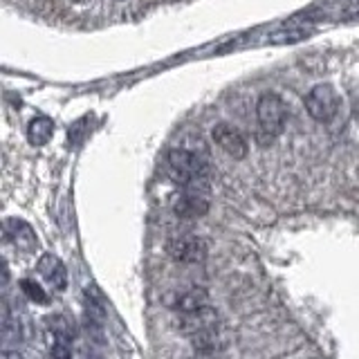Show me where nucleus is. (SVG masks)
<instances>
[{"label":"nucleus","mask_w":359,"mask_h":359,"mask_svg":"<svg viewBox=\"0 0 359 359\" xmlns=\"http://www.w3.org/2000/svg\"><path fill=\"white\" fill-rule=\"evenodd\" d=\"M166 166L177 182L187 187V191H198V194L207 191L209 164L194 151L171 149L166 155Z\"/></svg>","instance_id":"1"},{"label":"nucleus","mask_w":359,"mask_h":359,"mask_svg":"<svg viewBox=\"0 0 359 359\" xmlns=\"http://www.w3.org/2000/svg\"><path fill=\"white\" fill-rule=\"evenodd\" d=\"M256 119H258V142L263 146L272 144L285 128L287 121V106L276 93H263L256 104Z\"/></svg>","instance_id":"2"},{"label":"nucleus","mask_w":359,"mask_h":359,"mask_svg":"<svg viewBox=\"0 0 359 359\" xmlns=\"http://www.w3.org/2000/svg\"><path fill=\"white\" fill-rule=\"evenodd\" d=\"M303 104H306L308 115L314 121L330 123L337 117V112H339L341 97L334 90V86H330V83H317L306 95V101H303Z\"/></svg>","instance_id":"3"},{"label":"nucleus","mask_w":359,"mask_h":359,"mask_svg":"<svg viewBox=\"0 0 359 359\" xmlns=\"http://www.w3.org/2000/svg\"><path fill=\"white\" fill-rule=\"evenodd\" d=\"M166 252L177 263L198 265V263H205V258H207V243L194 233H182V236L168 238Z\"/></svg>","instance_id":"4"},{"label":"nucleus","mask_w":359,"mask_h":359,"mask_svg":"<svg viewBox=\"0 0 359 359\" xmlns=\"http://www.w3.org/2000/svg\"><path fill=\"white\" fill-rule=\"evenodd\" d=\"M211 137L224 153L233 157V160H243V157H247V153H250L245 135L236 126H231V123H224V121L216 123V126L211 128Z\"/></svg>","instance_id":"5"},{"label":"nucleus","mask_w":359,"mask_h":359,"mask_svg":"<svg viewBox=\"0 0 359 359\" xmlns=\"http://www.w3.org/2000/svg\"><path fill=\"white\" fill-rule=\"evenodd\" d=\"M218 325H220V314L216 308H211V306H205V308L194 310V312H182L177 319V328L182 330L187 337H194V334H200L205 330L218 328Z\"/></svg>","instance_id":"6"},{"label":"nucleus","mask_w":359,"mask_h":359,"mask_svg":"<svg viewBox=\"0 0 359 359\" xmlns=\"http://www.w3.org/2000/svg\"><path fill=\"white\" fill-rule=\"evenodd\" d=\"M173 211L180 218H202L209 211V200L205 194H198V191H184L182 196L175 200Z\"/></svg>","instance_id":"7"},{"label":"nucleus","mask_w":359,"mask_h":359,"mask_svg":"<svg viewBox=\"0 0 359 359\" xmlns=\"http://www.w3.org/2000/svg\"><path fill=\"white\" fill-rule=\"evenodd\" d=\"M5 236L16 247H20V250H25V252H32L34 247H36V233L32 231V227L27 222H22L18 218H9L5 222Z\"/></svg>","instance_id":"8"},{"label":"nucleus","mask_w":359,"mask_h":359,"mask_svg":"<svg viewBox=\"0 0 359 359\" xmlns=\"http://www.w3.org/2000/svg\"><path fill=\"white\" fill-rule=\"evenodd\" d=\"M39 272H41V276H43L45 280H48V283H50L56 292L65 290V285H67V272H65L63 263H61L56 256L45 254V256L41 258V263H39Z\"/></svg>","instance_id":"9"},{"label":"nucleus","mask_w":359,"mask_h":359,"mask_svg":"<svg viewBox=\"0 0 359 359\" xmlns=\"http://www.w3.org/2000/svg\"><path fill=\"white\" fill-rule=\"evenodd\" d=\"M312 32H314L312 25H303V22H285V25H280L278 29H274L272 34H269L267 41L269 43H276V45L299 43L303 39H308Z\"/></svg>","instance_id":"10"},{"label":"nucleus","mask_w":359,"mask_h":359,"mask_svg":"<svg viewBox=\"0 0 359 359\" xmlns=\"http://www.w3.org/2000/svg\"><path fill=\"white\" fill-rule=\"evenodd\" d=\"M207 299H209V292L205 287H189L184 290L182 294L177 297V301L173 303V308L182 314V312H194L207 306Z\"/></svg>","instance_id":"11"},{"label":"nucleus","mask_w":359,"mask_h":359,"mask_svg":"<svg viewBox=\"0 0 359 359\" xmlns=\"http://www.w3.org/2000/svg\"><path fill=\"white\" fill-rule=\"evenodd\" d=\"M54 135V121L45 115H39L29 121L27 126V140L32 146H45Z\"/></svg>","instance_id":"12"},{"label":"nucleus","mask_w":359,"mask_h":359,"mask_svg":"<svg viewBox=\"0 0 359 359\" xmlns=\"http://www.w3.org/2000/svg\"><path fill=\"white\" fill-rule=\"evenodd\" d=\"M191 344H194L196 351L200 353H211V351H218V348L222 346V334L218 328H211V330H205L200 334H194L189 337Z\"/></svg>","instance_id":"13"},{"label":"nucleus","mask_w":359,"mask_h":359,"mask_svg":"<svg viewBox=\"0 0 359 359\" xmlns=\"http://www.w3.org/2000/svg\"><path fill=\"white\" fill-rule=\"evenodd\" d=\"M20 287H22V292L34 301V303H48V294H45V290L36 283V280H29V278H25L20 283Z\"/></svg>","instance_id":"14"},{"label":"nucleus","mask_w":359,"mask_h":359,"mask_svg":"<svg viewBox=\"0 0 359 359\" xmlns=\"http://www.w3.org/2000/svg\"><path fill=\"white\" fill-rule=\"evenodd\" d=\"M52 359H72V351H70V341L65 339H56L52 346Z\"/></svg>","instance_id":"15"},{"label":"nucleus","mask_w":359,"mask_h":359,"mask_svg":"<svg viewBox=\"0 0 359 359\" xmlns=\"http://www.w3.org/2000/svg\"><path fill=\"white\" fill-rule=\"evenodd\" d=\"M3 359H25V357H22V355H18V353L5 351V353H3Z\"/></svg>","instance_id":"16"},{"label":"nucleus","mask_w":359,"mask_h":359,"mask_svg":"<svg viewBox=\"0 0 359 359\" xmlns=\"http://www.w3.org/2000/svg\"><path fill=\"white\" fill-rule=\"evenodd\" d=\"M74 3H88V0H74Z\"/></svg>","instance_id":"17"}]
</instances>
